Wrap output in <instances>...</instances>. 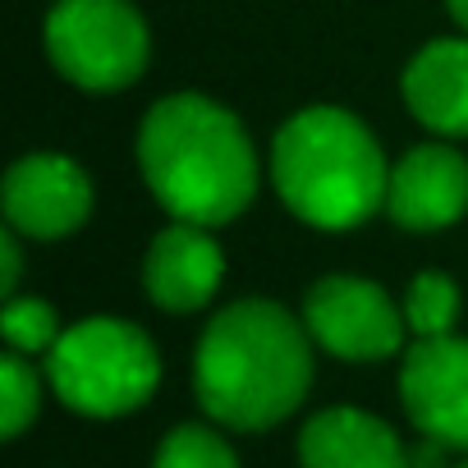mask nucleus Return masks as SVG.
Returning a JSON list of instances; mask_svg holds the SVG:
<instances>
[{"mask_svg":"<svg viewBox=\"0 0 468 468\" xmlns=\"http://www.w3.org/2000/svg\"><path fill=\"white\" fill-rule=\"evenodd\" d=\"M299 317H303L313 345L340 363L395 358L409 335L404 303H395L386 285H377L367 276H349V271L313 281L299 303Z\"/></svg>","mask_w":468,"mask_h":468,"instance_id":"6","label":"nucleus"},{"mask_svg":"<svg viewBox=\"0 0 468 468\" xmlns=\"http://www.w3.org/2000/svg\"><path fill=\"white\" fill-rule=\"evenodd\" d=\"M47 60L83 92H124L152 65V28L133 0H51Z\"/></svg>","mask_w":468,"mask_h":468,"instance_id":"5","label":"nucleus"},{"mask_svg":"<svg viewBox=\"0 0 468 468\" xmlns=\"http://www.w3.org/2000/svg\"><path fill=\"white\" fill-rule=\"evenodd\" d=\"M299 463L303 468H409V450L386 418L354 404H331L303 422Z\"/></svg>","mask_w":468,"mask_h":468,"instance_id":"12","label":"nucleus"},{"mask_svg":"<svg viewBox=\"0 0 468 468\" xmlns=\"http://www.w3.org/2000/svg\"><path fill=\"white\" fill-rule=\"evenodd\" d=\"M47 386L83 418H124L161 386L156 340L129 317H83L47 354Z\"/></svg>","mask_w":468,"mask_h":468,"instance_id":"4","label":"nucleus"},{"mask_svg":"<svg viewBox=\"0 0 468 468\" xmlns=\"http://www.w3.org/2000/svg\"><path fill=\"white\" fill-rule=\"evenodd\" d=\"M42 386H47V372L33 367V358L5 349L0 354V431L10 441L24 436L37 413H42Z\"/></svg>","mask_w":468,"mask_h":468,"instance_id":"15","label":"nucleus"},{"mask_svg":"<svg viewBox=\"0 0 468 468\" xmlns=\"http://www.w3.org/2000/svg\"><path fill=\"white\" fill-rule=\"evenodd\" d=\"M152 468H239L229 441L207 422H179L161 436Z\"/></svg>","mask_w":468,"mask_h":468,"instance_id":"16","label":"nucleus"},{"mask_svg":"<svg viewBox=\"0 0 468 468\" xmlns=\"http://www.w3.org/2000/svg\"><path fill=\"white\" fill-rule=\"evenodd\" d=\"M225 281V253L216 244L211 225H193V220H170L152 234V244L143 253V294L170 313H197L216 299Z\"/></svg>","mask_w":468,"mask_h":468,"instance_id":"10","label":"nucleus"},{"mask_svg":"<svg viewBox=\"0 0 468 468\" xmlns=\"http://www.w3.org/2000/svg\"><path fill=\"white\" fill-rule=\"evenodd\" d=\"M445 15L454 19V28L468 37V0H445Z\"/></svg>","mask_w":468,"mask_h":468,"instance_id":"19","label":"nucleus"},{"mask_svg":"<svg viewBox=\"0 0 468 468\" xmlns=\"http://www.w3.org/2000/svg\"><path fill=\"white\" fill-rule=\"evenodd\" d=\"M97 207L88 170L65 152H28L0 179V211L24 239L56 244L88 225Z\"/></svg>","mask_w":468,"mask_h":468,"instance_id":"7","label":"nucleus"},{"mask_svg":"<svg viewBox=\"0 0 468 468\" xmlns=\"http://www.w3.org/2000/svg\"><path fill=\"white\" fill-rule=\"evenodd\" d=\"M19 276H24V234L5 225L0 229V294L5 299L19 294Z\"/></svg>","mask_w":468,"mask_h":468,"instance_id":"17","label":"nucleus"},{"mask_svg":"<svg viewBox=\"0 0 468 468\" xmlns=\"http://www.w3.org/2000/svg\"><path fill=\"white\" fill-rule=\"evenodd\" d=\"M459 468H468V463H459Z\"/></svg>","mask_w":468,"mask_h":468,"instance_id":"20","label":"nucleus"},{"mask_svg":"<svg viewBox=\"0 0 468 468\" xmlns=\"http://www.w3.org/2000/svg\"><path fill=\"white\" fill-rule=\"evenodd\" d=\"M459 285L454 276L445 271H418L404 290V322H409V335L413 340H441V335H454V322H459Z\"/></svg>","mask_w":468,"mask_h":468,"instance_id":"13","label":"nucleus"},{"mask_svg":"<svg viewBox=\"0 0 468 468\" xmlns=\"http://www.w3.org/2000/svg\"><path fill=\"white\" fill-rule=\"evenodd\" d=\"M138 175L170 220L229 225L258 197V147L225 101L170 92L147 106L133 138Z\"/></svg>","mask_w":468,"mask_h":468,"instance_id":"2","label":"nucleus"},{"mask_svg":"<svg viewBox=\"0 0 468 468\" xmlns=\"http://www.w3.org/2000/svg\"><path fill=\"white\" fill-rule=\"evenodd\" d=\"M399 404L427 441L468 450V340H413L399 363Z\"/></svg>","mask_w":468,"mask_h":468,"instance_id":"8","label":"nucleus"},{"mask_svg":"<svg viewBox=\"0 0 468 468\" xmlns=\"http://www.w3.org/2000/svg\"><path fill=\"white\" fill-rule=\"evenodd\" d=\"M441 463H445V445H441V441H427V436H422V445L409 454V468H441Z\"/></svg>","mask_w":468,"mask_h":468,"instance_id":"18","label":"nucleus"},{"mask_svg":"<svg viewBox=\"0 0 468 468\" xmlns=\"http://www.w3.org/2000/svg\"><path fill=\"white\" fill-rule=\"evenodd\" d=\"M0 335H5V349L24 358H47L56 340L65 335V326H60L56 303H47L42 294H15L0 308Z\"/></svg>","mask_w":468,"mask_h":468,"instance_id":"14","label":"nucleus"},{"mask_svg":"<svg viewBox=\"0 0 468 468\" xmlns=\"http://www.w3.org/2000/svg\"><path fill=\"white\" fill-rule=\"evenodd\" d=\"M267 175L285 211L322 234H349L386 211L390 161L349 106L294 111L271 138Z\"/></svg>","mask_w":468,"mask_h":468,"instance_id":"3","label":"nucleus"},{"mask_svg":"<svg viewBox=\"0 0 468 468\" xmlns=\"http://www.w3.org/2000/svg\"><path fill=\"white\" fill-rule=\"evenodd\" d=\"M399 97L427 133L468 138V37L422 42L399 74Z\"/></svg>","mask_w":468,"mask_h":468,"instance_id":"11","label":"nucleus"},{"mask_svg":"<svg viewBox=\"0 0 468 468\" xmlns=\"http://www.w3.org/2000/svg\"><path fill=\"white\" fill-rule=\"evenodd\" d=\"M386 216L409 234H436L468 216V156L445 138L409 147L390 165Z\"/></svg>","mask_w":468,"mask_h":468,"instance_id":"9","label":"nucleus"},{"mask_svg":"<svg viewBox=\"0 0 468 468\" xmlns=\"http://www.w3.org/2000/svg\"><path fill=\"white\" fill-rule=\"evenodd\" d=\"M313 335L303 317L267 294L234 299L197 335L193 395L229 431H267L313 390Z\"/></svg>","mask_w":468,"mask_h":468,"instance_id":"1","label":"nucleus"}]
</instances>
